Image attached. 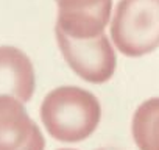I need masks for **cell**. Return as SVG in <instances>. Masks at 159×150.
Wrapping results in <instances>:
<instances>
[{"instance_id":"5","label":"cell","mask_w":159,"mask_h":150,"mask_svg":"<svg viewBox=\"0 0 159 150\" xmlns=\"http://www.w3.org/2000/svg\"><path fill=\"white\" fill-rule=\"evenodd\" d=\"M45 139L24 103L0 96V150H44Z\"/></svg>"},{"instance_id":"8","label":"cell","mask_w":159,"mask_h":150,"mask_svg":"<svg viewBox=\"0 0 159 150\" xmlns=\"http://www.w3.org/2000/svg\"><path fill=\"white\" fill-rule=\"evenodd\" d=\"M58 150H75V148H58Z\"/></svg>"},{"instance_id":"3","label":"cell","mask_w":159,"mask_h":150,"mask_svg":"<svg viewBox=\"0 0 159 150\" xmlns=\"http://www.w3.org/2000/svg\"><path fill=\"white\" fill-rule=\"evenodd\" d=\"M59 50L70 69L89 83H105L116 70V52L106 35L95 39H72L55 30Z\"/></svg>"},{"instance_id":"6","label":"cell","mask_w":159,"mask_h":150,"mask_svg":"<svg viewBox=\"0 0 159 150\" xmlns=\"http://www.w3.org/2000/svg\"><path fill=\"white\" fill-rule=\"evenodd\" d=\"M34 69L30 58L11 45L0 47V96L27 103L34 92Z\"/></svg>"},{"instance_id":"4","label":"cell","mask_w":159,"mask_h":150,"mask_svg":"<svg viewBox=\"0 0 159 150\" xmlns=\"http://www.w3.org/2000/svg\"><path fill=\"white\" fill-rule=\"evenodd\" d=\"M55 30L72 39H95L105 35L112 0H56Z\"/></svg>"},{"instance_id":"1","label":"cell","mask_w":159,"mask_h":150,"mask_svg":"<svg viewBox=\"0 0 159 150\" xmlns=\"http://www.w3.org/2000/svg\"><path fill=\"white\" fill-rule=\"evenodd\" d=\"M102 117L98 99L76 86L50 91L41 105V119L50 136L61 142H80L89 138Z\"/></svg>"},{"instance_id":"2","label":"cell","mask_w":159,"mask_h":150,"mask_svg":"<svg viewBox=\"0 0 159 150\" xmlns=\"http://www.w3.org/2000/svg\"><path fill=\"white\" fill-rule=\"evenodd\" d=\"M111 38L123 55L142 56L159 47V0H120Z\"/></svg>"},{"instance_id":"7","label":"cell","mask_w":159,"mask_h":150,"mask_svg":"<svg viewBox=\"0 0 159 150\" xmlns=\"http://www.w3.org/2000/svg\"><path fill=\"white\" fill-rule=\"evenodd\" d=\"M131 131L140 150H159V97L145 100L136 110Z\"/></svg>"}]
</instances>
